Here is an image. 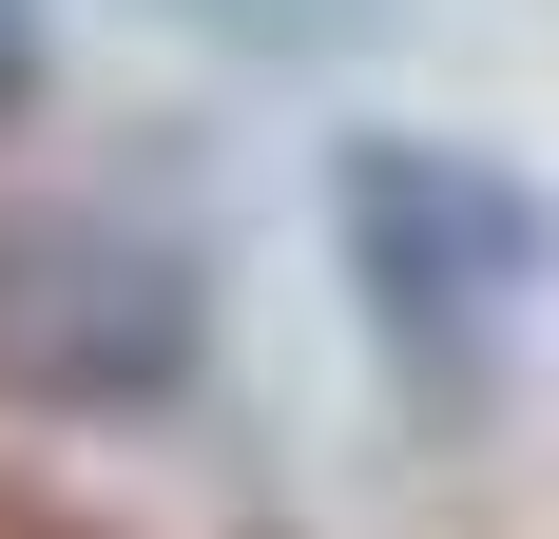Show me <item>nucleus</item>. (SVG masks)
I'll use <instances>...</instances> for the list:
<instances>
[{"mask_svg":"<svg viewBox=\"0 0 559 539\" xmlns=\"http://www.w3.org/2000/svg\"><path fill=\"white\" fill-rule=\"evenodd\" d=\"M329 231H347L367 327H386L425 385H483L521 347V309L559 289V213L502 155H463V135H347L329 155Z\"/></svg>","mask_w":559,"mask_h":539,"instance_id":"nucleus-1","label":"nucleus"},{"mask_svg":"<svg viewBox=\"0 0 559 539\" xmlns=\"http://www.w3.org/2000/svg\"><path fill=\"white\" fill-rule=\"evenodd\" d=\"M213 20H309V0H213Z\"/></svg>","mask_w":559,"mask_h":539,"instance_id":"nucleus-3","label":"nucleus"},{"mask_svg":"<svg viewBox=\"0 0 559 539\" xmlns=\"http://www.w3.org/2000/svg\"><path fill=\"white\" fill-rule=\"evenodd\" d=\"M213 347V289L193 251L135 213H0V405H58V424H97V405H174Z\"/></svg>","mask_w":559,"mask_h":539,"instance_id":"nucleus-2","label":"nucleus"}]
</instances>
